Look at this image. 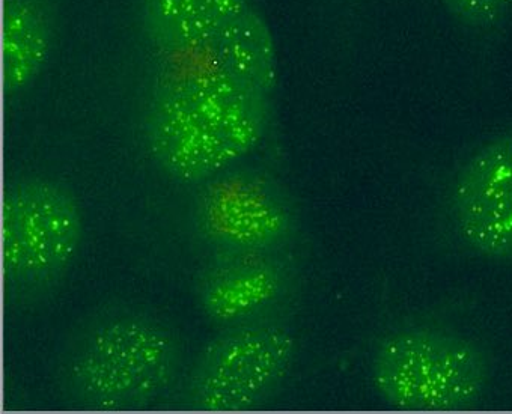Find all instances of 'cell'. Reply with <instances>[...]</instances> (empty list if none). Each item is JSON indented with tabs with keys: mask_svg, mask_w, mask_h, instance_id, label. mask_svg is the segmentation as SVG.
Listing matches in <instances>:
<instances>
[{
	"mask_svg": "<svg viewBox=\"0 0 512 414\" xmlns=\"http://www.w3.org/2000/svg\"><path fill=\"white\" fill-rule=\"evenodd\" d=\"M449 213L466 249L488 261H512V133L494 137L464 163Z\"/></svg>",
	"mask_w": 512,
	"mask_h": 414,
	"instance_id": "cell-7",
	"label": "cell"
},
{
	"mask_svg": "<svg viewBox=\"0 0 512 414\" xmlns=\"http://www.w3.org/2000/svg\"><path fill=\"white\" fill-rule=\"evenodd\" d=\"M61 0H2V89L13 100L49 64L58 37Z\"/></svg>",
	"mask_w": 512,
	"mask_h": 414,
	"instance_id": "cell-9",
	"label": "cell"
},
{
	"mask_svg": "<svg viewBox=\"0 0 512 414\" xmlns=\"http://www.w3.org/2000/svg\"><path fill=\"white\" fill-rule=\"evenodd\" d=\"M148 41L172 56L207 49L220 32L252 8V0H139Z\"/></svg>",
	"mask_w": 512,
	"mask_h": 414,
	"instance_id": "cell-10",
	"label": "cell"
},
{
	"mask_svg": "<svg viewBox=\"0 0 512 414\" xmlns=\"http://www.w3.org/2000/svg\"><path fill=\"white\" fill-rule=\"evenodd\" d=\"M293 290L284 261L270 253L220 255L196 284V302L210 323L222 329L269 323Z\"/></svg>",
	"mask_w": 512,
	"mask_h": 414,
	"instance_id": "cell-8",
	"label": "cell"
},
{
	"mask_svg": "<svg viewBox=\"0 0 512 414\" xmlns=\"http://www.w3.org/2000/svg\"><path fill=\"white\" fill-rule=\"evenodd\" d=\"M296 351L293 333L276 324L225 330L199 354L187 381V399L204 411L260 407L287 380Z\"/></svg>",
	"mask_w": 512,
	"mask_h": 414,
	"instance_id": "cell-5",
	"label": "cell"
},
{
	"mask_svg": "<svg viewBox=\"0 0 512 414\" xmlns=\"http://www.w3.org/2000/svg\"><path fill=\"white\" fill-rule=\"evenodd\" d=\"M205 52L249 88L272 97L278 83V53L269 23L255 8L226 26Z\"/></svg>",
	"mask_w": 512,
	"mask_h": 414,
	"instance_id": "cell-11",
	"label": "cell"
},
{
	"mask_svg": "<svg viewBox=\"0 0 512 414\" xmlns=\"http://www.w3.org/2000/svg\"><path fill=\"white\" fill-rule=\"evenodd\" d=\"M83 237L79 202L61 181L25 175L2 195L5 300L32 306L65 279Z\"/></svg>",
	"mask_w": 512,
	"mask_h": 414,
	"instance_id": "cell-3",
	"label": "cell"
},
{
	"mask_svg": "<svg viewBox=\"0 0 512 414\" xmlns=\"http://www.w3.org/2000/svg\"><path fill=\"white\" fill-rule=\"evenodd\" d=\"M269 100L205 52L204 61L175 65L157 80L147 119L151 151L177 180H208L260 144Z\"/></svg>",
	"mask_w": 512,
	"mask_h": 414,
	"instance_id": "cell-1",
	"label": "cell"
},
{
	"mask_svg": "<svg viewBox=\"0 0 512 414\" xmlns=\"http://www.w3.org/2000/svg\"><path fill=\"white\" fill-rule=\"evenodd\" d=\"M491 374L481 344L434 327L395 330L371 357L375 392L384 404L403 411L466 410L481 401Z\"/></svg>",
	"mask_w": 512,
	"mask_h": 414,
	"instance_id": "cell-4",
	"label": "cell"
},
{
	"mask_svg": "<svg viewBox=\"0 0 512 414\" xmlns=\"http://www.w3.org/2000/svg\"><path fill=\"white\" fill-rule=\"evenodd\" d=\"M455 25L475 37H487L505 23L512 0H440Z\"/></svg>",
	"mask_w": 512,
	"mask_h": 414,
	"instance_id": "cell-12",
	"label": "cell"
},
{
	"mask_svg": "<svg viewBox=\"0 0 512 414\" xmlns=\"http://www.w3.org/2000/svg\"><path fill=\"white\" fill-rule=\"evenodd\" d=\"M180 363V336L172 324L136 306H116L73 336L59 384L83 407H145L174 383Z\"/></svg>",
	"mask_w": 512,
	"mask_h": 414,
	"instance_id": "cell-2",
	"label": "cell"
},
{
	"mask_svg": "<svg viewBox=\"0 0 512 414\" xmlns=\"http://www.w3.org/2000/svg\"><path fill=\"white\" fill-rule=\"evenodd\" d=\"M195 223L223 255L278 252L296 231V208L287 190L266 172L229 168L199 187Z\"/></svg>",
	"mask_w": 512,
	"mask_h": 414,
	"instance_id": "cell-6",
	"label": "cell"
}]
</instances>
